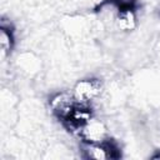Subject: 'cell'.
Returning <instances> with one entry per match:
<instances>
[{"mask_svg": "<svg viewBox=\"0 0 160 160\" xmlns=\"http://www.w3.org/2000/svg\"><path fill=\"white\" fill-rule=\"evenodd\" d=\"M101 84L98 79H82L76 82L72 95L79 104L90 105V102L100 95Z\"/></svg>", "mask_w": 160, "mask_h": 160, "instance_id": "4", "label": "cell"}, {"mask_svg": "<svg viewBox=\"0 0 160 160\" xmlns=\"http://www.w3.org/2000/svg\"><path fill=\"white\" fill-rule=\"evenodd\" d=\"M152 158H154V159H160V151H159L158 154H155V155H154Z\"/></svg>", "mask_w": 160, "mask_h": 160, "instance_id": "7", "label": "cell"}, {"mask_svg": "<svg viewBox=\"0 0 160 160\" xmlns=\"http://www.w3.org/2000/svg\"><path fill=\"white\" fill-rule=\"evenodd\" d=\"M115 25L120 31H131L136 28V14L134 8H119L115 18Z\"/></svg>", "mask_w": 160, "mask_h": 160, "instance_id": "5", "label": "cell"}, {"mask_svg": "<svg viewBox=\"0 0 160 160\" xmlns=\"http://www.w3.org/2000/svg\"><path fill=\"white\" fill-rule=\"evenodd\" d=\"M76 134L80 136L82 142H105L109 140L105 124L94 116L86 124H84L76 131Z\"/></svg>", "mask_w": 160, "mask_h": 160, "instance_id": "2", "label": "cell"}, {"mask_svg": "<svg viewBox=\"0 0 160 160\" xmlns=\"http://www.w3.org/2000/svg\"><path fill=\"white\" fill-rule=\"evenodd\" d=\"M49 105H50L52 114L58 119L65 121L69 118V115L72 112L75 106L78 105V101L74 98L72 92L70 94V92L62 91V92H58V94L52 95L50 98Z\"/></svg>", "mask_w": 160, "mask_h": 160, "instance_id": "3", "label": "cell"}, {"mask_svg": "<svg viewBox=\"0 0 160 160\" xmlns=\"http://www.w3.org/2000/svg\"><path fill=\"white\" fill-rule=\"evenodd\" d=\"M0 46H1V55L5 58L10 54L12 46H14V36L12 30L10 28V24H5V20H1L0 24Z\"/></svg>", "mask_w": 160, "mask_h": 160, "instance_id": "6", "label": "cell"}, {"mask_svg": "<svg viewBox=\"0 0 160 160\" xmlns=\"http://www.w3.org/2000/svg\"><path fill=\"white\" fill-rule=\"evenodd\" d=\"M82 152L86 159L94 160H108L120 156L118 146L110 140L105 142H84Z\"/></svg>", "mask_w": 160, "mask_h": 160, "instance_id": "1", "label": "cell"}]
</instances>
